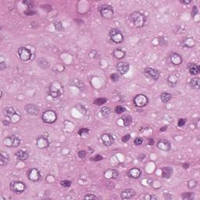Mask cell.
I'll list each match as a JSON object with an SVG mask.
<instances>
[{"label": "cell", "instance_id": "obj_32", "mask_svg": "<svg viewBox=\"0 0 200 200\" xmlns=\"http://www.w3.org/2000/svg\"><path fill=\"white\" fill-rule=\"evenodd\" d=\"M100 112H101L102 116L104 118H107V117L110 116L111 113H112V110H110L109 107H102L101 108Z\"/></svg>", "mask_w": 200, "mask_h": 200}, {"label": "cell", "instance_id": "obj_56", "mask_svg": "<svg viewBox=\"0 0 200 200\" xmlns=\"http://www.w3.org/2000/svg\"><path fill=\"white\" fill-rule=\"evenodd\" d=\"M192 2V1H180V3H182V4H189V3H190Z\"/></svg>", "mask_w": 200, "mask_h": 200}, {"label": "cell", "instance_id": "obj_1", "mask_svg": "<svg viewBox=\"0 0 200 200\" xmlns=\"http://www.w3.org/2000/svg\"><path fill=\"white\" fill-rule=\"evenodd\" d=\"M3 114L6 116V119L10 121L13 124H17L20 121L21 119V114L20 111H17L14 108L11 106L5 107L3 109Z\"/></svg>", "mask_w": 200, "mask_h": 200}, {"label": "cell", "instance_id": "obj_20", "mask_svg": "<svg viewBox=\"0 0 200 200\" xmlns=\"http://www.w3.org/2000/svg\"><path fill=\"white\" fill-rule=\"evenodd\" d=\"M187 67L189 69V73H191L192 75H197L198 73H199L200 71V67L196 63H189Z\"/></svg>", "mask_w": 200, "mask_h": 200}, {"label": "cell", "instance_id": "obj_3", "mask_svg": "<svg viewBox=\"0 0 200 200\" xmlns=\"http://www.w3.org/2000/svg\"><path fill=\"white\" fill-rule=\"evenodd\" d=\"M99 12L102 17H103L104 19H106V20L111 19L113 17V14H114L113 6H110V5H106V4L99 6Z\"/></svg>", "mask_w": 200, "mask_h": 200}, {"label": "cell", "instance_id": "obj_28", "mask_svg": "<svg viewBox=\"0 0 200 200\" xmlns=\"http://www.w3.org/2000/svg\"><path fill=\"white\" fill-rule=\"evenodd\" d=\"M125 55H126V53L122 48H116L113 52V56L114 57V58L117 59H122L125 57Z\"/></svg>", "mask_w": 200, "mask_h": 200}, {"label": "cell", "instance_id": "obj_54", "mask_svg": "<svg viewBox=\"0 0 200 200\" xmlns=\"http://www.w3.org/2000/svg\"><path fill=\"white\" fill-rule=\"evenodd\" d=\"M145 156H146L145 154H141V155L138 156V159L139 160H144V159L145 158Z\"/></svg>", "mask_w": 200, "mask_h": 200}, {"label": "cell", "instance_id": "obj_6", "mask_svg": "<svg viewBox=\"0 0 200 200\" xmlns=\"http://www.w3.org/2000/svg\"><path fill=\"white\" fill-rule=\"evenodd\" d=\"M110 38L113 42L120 44L124 42V34L117 28H112L110 31Z\"/></svg>", "mask_w": 200, "mask_h": 200}, {"label": "cell", "instance_id": "obj_36", "mask_svg": "<svg viewBox=\"0 0 200 200\" xmlns=\"http://www.w3.org/2000/svg\"><path fill=\"white\" fill-rule=\"evenodd\" d=\"M54 27H55L56 30L58 31H64V28L63 27L62 24H61V22L59 21V20H57V21H55V22H54Z\"/></svg>", "mask_w": 200, "mask_h": 200}, {"label": "cell", "instance_id": "obj_49", "mask_svg": "<svg viewBox=\"0 0 200 200\" xmlns=\"http://www.w3.org/2000/svg\"><path fill=\"white\" fill-rule=\"evenodd\" d=\"M5 69H6V63L4 61H2V62L0 63V70L3 71Z\"/></svg>", "mask_w": 200, "mask_h": 200}, {"label": "cell", "instance_id": "obj_46", "mask_svg": "<svg viewBox=\"0 0 200 200\" xmlns=\"http://www.w3.org/2000/svg\"><path fill=\"white\" fill-rule=\"evenodd\" d=\"M130 139H131V135H129V134L125 135L123 136L121 138V140L123 142H127V141H129Z\"/></svg>", "mask_w": 200, "mask_h": 200}, {"label": "cell", "instance_id": "obj_52", "mask_svg": "<svg viewBox=\"0 0 200 200\" xmlns=\"http://www.w3.org/2000/svg\"><path fill=\"white\" fill-rule=\"evenodd\" d=\"M23 3H24V4H26V5H28V6H31V7H32V6H33V3H32L31 1H24Z\"/></svg>", "mask_w": 200, "mask_h": 200}, {"label": "cell", "instance_id": "obj_27", "mask_svg": "<svg viewBox=\"0 0 200 200\" xmlns=\"http://www.w3.org/2000/svg\"><path fill=\"white\" fill-rule=\"evenodd\" d=\"M173 174V169L169 166H165L162 169V177L165 179H169Z\"/></svg>", "mask_w": 200, "mask_h": 200}, {"label": "cell", "instance_id": "obj_12", "mask_svg": "<svg viewBox=\"0 0 200 200\" xmlns=\"http://www.w3.org/2000/svg\"><path fill=\"white\" fill-rule=\"evenodd\" d=\"M28 178L31 181L37 182V181H39L41 180L42 175H41V173L36 168H32V169L29 170L28 172Z\"/></svg>", "mask_w": 200, "mask_h": 200}, {"label": "cell", "instance_id": "obj_37", "mask_svg": "<svg viewBox=\"0 0 200 200\" xmlns=\"http://www.w3.org/2000/svg\"><path fill=\"white\" fill-rule=\"evenodd\" d=\"M114 111H115L116 113L117 114H121V113H124L126 111V108L122 106H116L114 109Z\"/></svg>", "mask_w": 200, "mask_h": 200}, {"label": "cell", "instance_id": "obj_19", "mask_svg": "<svg viewBox=\"0 0 200 200\" xmlns=\"http://www.w3.org/2000/svg\"><path fill=\"white\" fill-rule=\"evenodd\" d=\"M170 59L172 64L175 65V66H178L182 63V57L180 54L177 53H172L170 56Z\"/></svg>", "mask_w": 200, "mask_h": 200}, {"label": "cell", "instance_id": "obj_11", "mask_svg": "<svg viewBox=\"0 0 200 200\" xmlns=\"http://www.w3.org/2000/svg\"><path fill=\"white\" fill-rule=\"evenodd\" d=\"M144 73L148 78L151 79L152 81H157L160 77V72L152 67H146L144 70Z\"/></svg>", "mask_w": 200, "mask_h": 200}, {"label": "cell", "instance_id": "obj_34", "mask_svg": "<svg viewBox=\"0 0 200 200\" xmlns=\"http://www.w3.org/2000/svg\"><path fill=\"white\" fill-rule=\"evenodd\" d=\"M108 101L107 99L106 98H98L96 99L95 101L93 102V104L96 105V106H102V105H104L105 103H106Z\"/></svg>", "mask_w": 200, "mask_h": 200}, {"label": "cell", "instance_id": "obj_41", "mask_svg": "<svg viewBox=\"0 0 200 200\" xmlns=\"http://www.w3.org/2000/svg\"><path fill=\"white\" fill-rule=\"evenodd\" d=\"M110 78H111V80H112L113 82H117L119 81V79H120V74L116 73H112V74L110 75Z\"/></svg>", "mask_w": 200, "mask_h": 200}, {"label": "cell", "instance_id": "obj_10", "mask_svg": "<svg viewBox=\"0 0 200 200\" xmlns=\"http://www.w3.org/2000/svg\"><path fill=\"white\" fill-rule=\"evenodd\" d=\"M17 53H18L19 58L24 62H28L31 58V52L30 49L26 47H20L18 48Z\"/></svg>", "mask_w": 200, "mask_h": 200}, {"label": "cell", "instance_id": "obj_42", "mask_svg": "<svg viewBox=\"0 0 200 200\" xmlns=\"http://www.w3.org/2000/svg\"><path fill=\"white\" fill-rule=\"evenodd\" d=\"M143 143V139L141 137H137V138H135L134 140V144L135 145H141V144Z\"/></svg>", "mask_w": 200, "mask_h": 200}, {"label": "cell", "instance_id": "obj_4", "mask_svg": "<svg viewBox=\"0 0 200 200\" xmlns=\"http://www.w3.org/2000/svg\"><path fill=\"white\" fill-rule=\"evenodd\" d=\"M42 121L45 124H52L57 121V114L53 110H46L42 113Z\"/></svg>", "mask_w": 200, "mask_h": 200}, {"label": "cell", "instance_id": "obj_45", "mask_svg": "<svg viewBox=\"0 0 200 200\" xmlns=\"http://www.w3.org/2000/svg\"><path fill=\"white\" fill-rule=\"evenodd\" d=\"M86 154H87V152H85V151H84V150H80V151L77 152V156H78V157L81 158V159L85 158V156H86Z\"/></svg>", "mask_w": 200, "mask_h": 200}, {"label": "cell", "instance_id": "obj_5", "mask_svg": "<svg viewBox=\"0 0 200 200\" xmlns=\"http://www.w3.org/2000/svg\"><path fill=\"white\" fill-rule=\"evenodd\" d=\"M63 94V87L58 81H54L49 87V96L56 99Z\"/></svg>", "mask_w": 200, "mask_h": 200}, {"label": "cell", "instance_id": "obj_2", "mask_svg": "<svg viewBox=\"0 0 200 200\" xmlns=\"http://www.w3.org/2000/svg\"><path fill=\"white\" fill-rule=\"evenodd\" d=\"M130 18H131V20L132 21L134 25L137 28H142L145 24V17L144 16V14H142L141 13L138 11L133 12L132 13L130 16Z\"/></svg>", "mask_w": 200, "mask_h": 200}, {"label": "cell", "instance_id": "obj_39", "mask_svg": "<svg viewBox=\"0 0 200 200\" xmlns=\"http://www.w3.org/2000/svg\"><path fill=\"white\" fill-rule=\"evenodd\" d=\"M88 133H89V129L88 128H85V127L81 128L78 131V135L80 136H83L84 135H88Z\"/></svg>", "mask_w": 200, "mask_h": 200}, {"label": "cell", "instance_id": "obj_23", "mask_svg": "<svg viewBox=\"0 0 200 200\" xmlns=\"http://www.w3.org/2000/svg\"><path fill=\"white\" fill-rule=\"evenodd\" d=\"M135 194L136 192L134 189H125L121 193V196L123 199H128L134 197Z\"/></svg>", "mask_w": 200, "mask_h": 200}, {"label": "cell", "instance_id": "obj_17", "mask_svg": "<svg viewBox=\"0 0 200 200\" xmlns=\"http://www.w3.org/2000/svg\"><path fill=\"white\" fill-rule=\"evenodd\" d=\"M130 64L126 62H120L116 64V69L118 71L119 74H125L127 73V71H129Z\"/></svg>", "mask_w": 200, "mask_h": 200}, {"label": "cell", "instance_id": "obj_9", "mask_svg": "<svg viewBox=\"0 0 200 200\" xmlns=\"http://www.w3.org/2000/svg\"><path fill=\"white\" fill-rule=\"evenodd\" d=\"M3 144L6 147H9V148L13 147V148H16V147L19 146V145L20 144V138L15 135L8 136L6 138H4Z\"/></svg>", "mask_w": 200, "mask_h": 200}, {"label": "cell", "instance_id": "obj_38", "mask_svg": "<svg viewBox=\"0 0 200 200\" xmlns=\"http://www.w3.org/2000/svg\"><path fill=\"white\" fill-rule=\"evenodd\" d=\"M71 184H72V182H71V180H61V182H60V185H61L63 188H66V189L70 188L71 185Z\"/></svg>", "mask_w": 200, "mask_h": 200}, {"label": "cell", "instance_id": "obj_8", "mask_svg": "<svg viewBox=\"0 0 200 200\" xmlns=\"http://www.w3.org/2000/svg\"><path fill=\"white\" fill-rule=\"evenodd\" d=\"M133 102L135 106L138 108H142L146 106L148 103H149V99L145 95L143 94H139L134 98L133 99Z\"/></svg>", "mask_w": 200, "mask_h": 200}, {"label": "cell", "instance_id": "obj_53", "mask_svg": "<svg viewBox=\"0 0 200 200\" xmlns=\"http://www.w3.org/2000/svg\"><path fill=\"white\" fill-rule=\"evenodd\" d=\"M182 166H183L184 169L187 170L189 167V163H184V164H182Z\"/></svg>", "mask_w": 200, "mask_h": 200}, {"label": "cell", "instance_id": "obj_15", "mask_svg": "<svg viewBox=\"0 0 200 200\" xmlns=\"http://www.w3.org/2000/svg\"><path fill=\"white\" fill-rule=\"evenodd\" d=\"M101 139L103 145H106V146L112 145L115 141V139L113 138V136L112 135H110V134H103L101 136Z\"/></svg>", "mask_w": 200, "mask_h": 200}, {"label": "cell", "instance_id": "obj_7", "mask_svg": "<svg viewBox=\"0 0 200 200\" xmlns=\"http://www.w3.org/2000/svg\"><path fill=\"white\" fill-rule=\"evenodd\" d=\"M9 189H10L11 192L19 195L25 191L26 185L25 184L22 182V181L14 180V181H12L11 183L9 184Z\"/></svg>", "mask_w": 200, "mask_h": 200}, {"label": "cell", "instance_id": "obj_16", "mask_svg": "<svg viewBox=\"0 0 200 200\" xmlns=\"http://www.w3.org/2000/svg\"><path fill=\"white\" fill-rule=\"evenodd\" d=\"M15 156L18 160L25 161L29 157V152L26 149H20L19 151H17L15 154Z\"/></svg>", "mask_w": 200, "mask_h": 200}, {"label": "cell", "instance_id": "obj_44", "mask_svg": "<svg viewBox=\"0 0 200 200\" xmlns=\"http://www.w3.org/2000/svg\"><path fill=\"white\" fill-rule=\"evenodd\" d=\"M84 199L86 200H91V199H98L99 198L93 194H87L86 195H85V197H84Z\"/></svg>", "mask_w": 200, "mask_h": 200}, {"label": "cell", "instance_id": "obj_50", "mask_svg": "<svg viewBox=\"0 0 200 200\" xmlns=\"http://www.w3.org/2000/svg\"><path fill=\"white\" fill-rule=\"evenodd\" d=\"M10 123H11V122H10V121L8 120V119H6V120H3V125H5V126H9Z\"/></svg>", "mask_w": 200, "mask_h": 200}, {"label": "cell", "instance_id": "obj_25", "mask_svg": "<svg viewBox=\"0 0 200 200\" xmlns=\"http://www.w3.org/2000/svg\"><path fill=\"white\" fill-rule=\"evenodd\" d=\"M195 44V41L192 37H187L185 38H184L181 45L185 48H192Z\"/></svg>", "mask_w": 200, "mask_h": 200}, {"label": "cell", "instance_id": "obj_48", "mask_svg": "<svg viewBox=\"0 0 200 200\" xmlns=\"http://www.w3.org/2000/svg\"><path fill=\"white\" fill-rule=\"evenodd\" d=\"M196 14H198V9H197V7L195 6L194 7H193V9H192V17L194 18Z\"/></svg>", "mask_w": 200, "mask_h": 200}, {"label": "cell", "instance_id": "obj_43", "mask_svg": "<svg viewBox=\"0 0 200 200\" xmlns=\"http://www.w3.org/2000/svg\"><path fill=\"white\" fill-rule=\"evenodd\" d=\"M186 122H187V120L185 118H180L178 120V126L179 127H182L185 125Z\"/></svg>", "mask_w": 200, "mask_h": 200}, {"label": "cell", "instance_id": "obj_13", "mask_svg": "<svg viewBox=\"0 0 200 200\" xmlns=\"http://www.w3.org/2000/svg\"><path fill=\"white\" fill-rule=\"evenodd\" d=\"M37 147L40 149H44L49 146V141L45 136H40L38 138L36 141Z\"/></svg>", "mask_w": 200, "mask_h": 200}, {"label": "cell", "instance_id": "obj_40", "mask_svg": "<svg viewBox=\"0 0 200 200\" xmlns=\"http://www.w3.org/2000/svg\"><path fill=\"white\" fill-rule=\"evenodd\" d=\"M197 185V181L195 180H190L188 182V187L189 189H195Z\"/></svg>", "mask_w": 200, "mask_h": 200}, {"label": "cell", "instance_id": "obj_33", "mask_svg": "<svg viewBox=\"0 0 200 200\" xmlns=\"http://www.w3.org/2000/svg\"><path fill=\"white\" fill-rule=\"evenodd\" d=\"M38 64L39 66L40 67L42 68V69H46L49 67V64H48V61L46 60L44 58H40L38 60Z\"/></svg>", "mask_w": 200, "mask_h": 200}, {"label": "cell", "instance_id": "obj_30", "mask_svg": "<svg viewBox=\"0 0 200 200\" xmlns=\"http://www.w3.org/2000/svg\"><path fill=\"white\" fill-rule=\"evenodd\" d=\"M121 119L123 121V124H124V126H125V127L129 126L130 124L132 123V117L129 114H125Z\"/></svg>", "mask_w": 200, "mask_h": 200}, {"label": "cell", "instance_id": "obj_21", "mask_svg": "<svg viewBox=\"0 0 200 200\" xmlns=\"http://www.w3.org/2000/svg\"><path fill=\"white\" fill-rule=\"evenodd\" d=\"M127 174L130 178H134V179H138L141 177V170L138 167H134L129 170V171L127 173Z\"/></svg>", "mask_w": 200, "mask_h": 200}, {"label": "cell", "instance_id": "obj_31", "mask_svg": "<svg viewBox=\"0 0 200 200\" xmlns=\"http://www.w3.org/2000/svg\"><path fill=\"white\" fill-rule=\"evenodd\" d=\"M171 94L170 92H163L160 95V100L164 103H167L171 99Z\"/></svg>", "mask_w": 200, "mask_h": 200}, {"label": "cell", "instance_id": "obj_57", "mask_svg": "<svg viewBox=\"0 0 200 200\" xmlns=\"http://www.w3.org/2000/svg\"><path fill=\"white\" fill-rule=\"evenodd\" d=\"M166 129H167V126H164V127H161L160 131H165Z\"/></svg>", "mask_w": 200, "mask_h": 200}, {"label": "cell", "instance_id": "obj_55", "mask_svg": "<svg viewBox=\"0 0 200 200\" xmlns=\"http://www.w3.org/2000/svg\"><path fill=\"white\" fill-rule=\"evenodd\" d=\"M154 144V140L152 139V138H150V139H149V141H148V145H152Z\"/></svg>", "mask_w": 200, "mask_h": 200}, {"label": "cell", "instance_id": "obj_47", "mask_svg": "<svg viewBox=\"0 0 200 200\" xmlns=\"http://www.w3.org/2000/svg\"><path fill=\"white\" fill-rule=\"evenodd\" d=\"M102 159H103V157H102L101 155H96L94 158H92V159H91V160L96 161V162H97V161L102 160Z\"/></svg>", "mask_w": 200, "mask_h": 200}, {"label": "cell", "instance_id": "obj_26", "mask_svg": "<svg viewBox=\"0 0 200 200\" xmlns=\"http://www.w3.org/2000/svg\"><path fill=\"white\" fill-rule=\"evenodd\" d=\"M9 161V155L8 153L4 152H1L0 153V166H5L7 165Z\"/></svg>", "mask_w": 200, "mask_h": 200}, {"label": "cell", "instance_id": "obj_29", "mask_svg": "<svg viewBox=\"0 0 200 200\" xmlns=\"http://www.w3.org/2000/svg\"><path fill=\"white\" fill-rule=\"evenodd\" d=\"M190 86L193 89H199L200 87V78L199 77H194L190 81Z\"/></svg>", "mask_w": 200, "mask_h": 200}, {"label": "cell", "instance_id": "obj_51", "mask_svg": "<svg viewBox=\"0 0 200 200\" xmlns=\"http://www.w3.org/2000/svg\"><path fill=\"white\" fill-rule=\"evenodd\" d=\"M25 14H27V15L35 14V12L33 11V10H31V9H29L28 10H27V11L25 12Z\"/></svg>", "mask_w": 200, "mask_h": 200}, {"label": "cell", "instance_id": "obj_22", "mask_svg": "<svg viewBox=\"0 0 200 200\" xmlns=\"http://www.w3.org/2000/svg\"><path fill=\"white\" fill-rule=\"evenodd\" d=\"M119 175H120L119 172L113 169H108L104 173L105 178L107 179H116L119 177Z\"/></svg>", "mask_w": 200, "mask_h": 200}, {"label": "cell", "instance_id": "obj_58", "mask_svg": "<svg viewBox=\"0 0 200 200\" xmlns=\"http://www.w3.org/2000/svg\"><path fill=\"white\" fill-rule=\"evenodd\" d=\"M149 199H157V197L153 196V195H151V196H149Z\"/></svg>", "mask_w": 200, "mask_h": 200}, {"label": "cell", "instance_id": "obj_35", "mask_svg": "<svg viewBox=\"0 0 200 200\" xmlns=\"http://www.w3.org/2000/svg\"><path fill=\"white\" fill-rule=\"evenodd\" d=\"M195 197V193L194 192H185L182 195H181V198L185 200H192Z\"/></svg>", "mask_w": 200, "mask_h": 200}, {"label": "cell", "instance_id": "obj_14", "mask_svg": "<svg viewBox=\"0 0 200 200\" xmlns=\"http://www.w3.org/2000/svg\"><path fill=\"white\" fill-rule=\"evenodd\" d=\"M157 147L158 149H160V150L165 151V152H168L171 149V145L168 140L166 139H162L157 142Z\"/></svg>", "mask_w": 200, "mask_h": 200}, {"label": "cell", "instance_id": "obj_24", "mask_svg": "<svg viewBox=\"0 0 200 200\" xmlns=\"http://www.w3.org/2000/svg\"><path fill=\"white\" fill-rule=\"evenodd\" d=\"M178 82V77L175 73H171L167 77V83L170 88H174Z\"/></svg>", "mask_w": 200, "mask_h": 200}, {"label": "cell", "instance_id": "obj_18", "mask_svg": "<svg viewBox=\"0 0 200 200\" xmlns=\"http://www.w3.org/2000/svg\"><path fill=\"white\" fill-rule=\"evenodd\" d=\"M24 110L28 114L32 116H36L39 113V108L36 105L34 104L26 105L25 107H24Z\"/></svg>", "mask_w": 200, "mask_h": 200}]
</instances>
